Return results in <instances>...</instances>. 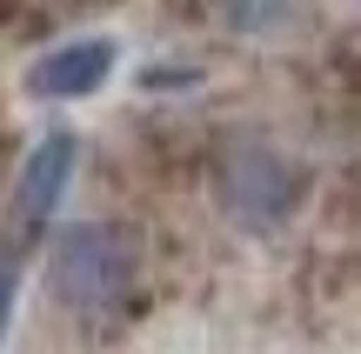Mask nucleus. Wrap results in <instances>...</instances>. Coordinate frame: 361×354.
I'll return each instance as SVG.
<instances>
[{"mask_svg": "<svg viewBox=\"0 0 361 354\" xmlns=\"http://www.w3.org/2000/svg\"><path fill=\"white\" fill-rule=\"evenodd\" d=\"M47 281H54V301L67 315H107L134 288V241L121 227H107V221H80V227H67L54 241Z\"/></svg>", "mask_w": 361, "mask_h": 354, "instance_id": "f257e3e1", "label": "nucleus"}, {"mask_svg": "<svg viewBox=\"0 0 361 354\" xmlns=\"http://www.w3.org/2000/svg\"><path fill=\"white\" fill-rule=\"evenodd\" d=\"M74 160H80V141L74 134H40V147L20 160V187H13V214H7V234L13 241H34L47 227V214L61 208L67 181H74Z\"/></svg>", "mask_w": 361, "mask_h": 354, "instance_id": "f03ea898", "label": "nucleus"}, {"mask_svg": "<svg viewBox=\"0 0 361 354\" xmlns=\"http://www.w3.org/2000/svg\"><path fill=\"white\" fill-rule=\"evenodd\" d=\"M107 74H114V47H107V40H67V47H54V53L34 61L27 87H34L40 101H80V94H94Z\"/></svg>", "mask_w": 361, "mask_h": 354, "instance_id": "7ed1b4c3", "label": "nucleus"}, {"mask_svg": "<svg viewBox=\"0 0 361 354\" xmlns=\"http://www.w3.org/2000/svg\"><path fill=\"white\" fill-rule=\"evenodd\" d=\"M228 214H241V221H274V214L288 208V167L274 154H241V160H228Z\"/></svg>", "mask_w": 361, "mask_h": 354, "instance_id": "20e7f679", "label": "nucleus"}, {"mask_svg": "<svg viewBox=\"0 0 361 354\" xmlns=\"http://www.w3.org/2000/svg\"><path fill=\"white\" fill-rule=\"evenodd\" d=\"M20 241L0 234V334H7V315H13V294H20Z\"/></svg>", "mask_w": 361, "mask_h": 354, "instance_id": "39448f33", "label": "nucleus"}]
</instances>
